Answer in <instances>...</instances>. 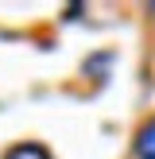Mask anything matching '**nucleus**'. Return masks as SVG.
<instances>
[{"label": "nucleus", "mask_w": 155, "mask_h": 159, "mask_svg": "<svg viewBox=\"0 0 155 159\" xmlns=\"http://www.w3.org/2000/svg\"><path fill=\"white\" fill-rule=\"evenodd\" d=\"M132 152H136V159H155V116L136 132V144H132Z\"/></svg>", "instance_id": "nucleus-1"}, {"label": "nucleus", "mask_w": 155, "mask_h": 159, "mask_svg": "<svg viewBox=\"0 0 155 159\" xmlns=\"http://www.w3.org/2000/svg\"><path fill=\"white\" fill-rule=\"evenodd\" d=\"M4 159H54V155H51V148L35 144V140H23V144H12V148H8Z\"/></svg>", "instance_id": "nucleus-2"}]
</instances>
